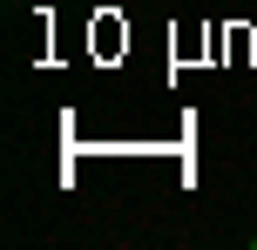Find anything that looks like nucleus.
Returning <instances> with one entry per match:
<instances>
[]
</instances>
